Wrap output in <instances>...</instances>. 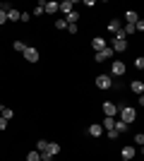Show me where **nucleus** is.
Here are the masks:
<instances>
[{
    "label": "nucleus",
    "instance_id": "obj_1",
    "mask_svg": "<svg viewBox=\"0 0 144 161\" xmlns=\"http://www.w3.org/2000/svg\"><path fill=\"white\" fill-rule=\"evenodd\" d=\"M135 118H137V111H135L132 106H123V108H120V120H123V123H127V125H130Z\"/></svg>",
    "mask_w": 144,
    "mask_h": 161
},
{
    "label": "nucleus",
    "instance_id": "obj_2",
    "mask_svg": "<svg viewBox=\"0 0 144 161\" xmlns=\"http://www.w3.org/2000/svg\"><path fill=\"white\" fill-rule=\"evenodd\" d=\"M22 53H24V60H27V63H36V60H39V51H36L34 46H27Z\"/></svg>",
    "mask_w": 144,
    "mask_h": 161
},
{
    "label": "nucleus",
    "instance_id": "obj_3",
    "mask_svg": "<svg viewBox=\"0 0 144 161\" xmlns=\"http://www.w3.org/2000/svg\"><path fill=\"white\" fill-rule=\"evenodd\" d=\"M96 87H99V89H110V87H113L110 75H99V77H96Z\"/></svg>",
    "mask_w": 144,
    "mask_h": 161
},
{
    "label": "nucleus",
    "instance_id": "obj_4",
    "mask_svg": "<svg viewBox=\"0 0 144 161\" xmlns=\"http://www.w3.org/2000/svg\"><path fill=\"white\" fill-rule=\"evenodd\" d=\"M103 113H106V118H115L118 106L113 103V101H103Z\"/></svg>",
    "mask_w": 144,
    "mask_h": 161
},
{
    "label": "nucleus",
    "instance_id": "obj_5",
    "mask_svg": "<svg viewBox=\"0 0 144 161\" xmlns=\"http://www.w3.org/2000/svg\"><path fill=\"white\" fill-rule=\"evenodd\" d=\"M110 58H113V48H110V46L101 48V51L96 53V63H101V60H110Z\"/></svg>",
    "mask_w": 144,
    "mask_h": 161
},
{
    "label": "nucleus",
    "instance_id": "obj_6",
    "mask_svg": "<svg viewBox=\"0 0 144 161\" xmlns=\"http://www.w3.org/2000/svg\"><path fill=\"white\" fill-rule=\"evenodd\" d=\"M110 48H113V53H115V51H118V53L127 51V39H113V46H110Z\"/></svg>",
    "mask_w": 144,
    "mask_h": 161
},
{
    "label": "nucleus",
    "instance_id": "obj_7",
    "mask_svg": "<svg viewBox=\"0 0 144 161\" xmlns=\"http://www.w3.org/2000/svg\"><path fill=\"white\" fill-rule=\"evenodd\" d=\"M110 75H115V77H123V75H125V63L115 60L113 65H110Z\"/></svg>",
    "mask_w": 144,
    "mask_h": 161
},
{
    "label": "nucleus",
    "instance_id": "obj_8",
    "mask_svg": "<svg viewBox=\"0 0 144 161\" xmlns=\"http://www.w3.org/2000/svg\"><path fill=\"white\" fill-rule=\"evenodd\" d=\"M103 132H106V130L101 128V123H94V125H89V135H91V137H101Z\"/></svg>",
    "mask_w": 144,
    "mask_h": 161
},
{
    "label": "nucleus",
    "instance_id": "obj_9",
    "mask_svg": "<svg viewBox=\"0 0 144 161\" xmlns=\"http://www.w3.org/2000/svg\"><path fill=\"white\" fill-rule=\"evenodd\" d=\"M72 7H75V3H72V0H65V3H58V10H62V14L72 12Z\"/></svg>",
    "mask_w": 144,
    "mask_h": 161
},
{
    "label": "nucleus",
    "instance_id": "obj_10",
    "mask_svg": "<svg viewBox=\"0 0 144 161\" xmlns=\"http://www.w3.org/2000/svg\"><path fill=\"white\" fill-rule=\"evenodd\" d=\"M46 154H51V156L60 154V144H55V142H48V147H46Z\"/></svg>",
    "mask_w": 144,
    "mask_h": 161
},
{
    "label": "nucleus",
    "instance_id": "obj_11",
    "mask_svg": "<svg viewBox=\"0 0 144 161\" xmlns=\"http://www.w3.org/2000/svg\"><path fill=\"white\" fill-rule=\"evenodd\" d=\"M91 46H94V51H96V53H99L101 48H106V41H103L101 36H96V39H91Z\"/></svg>",
    "mask_w": 144,
    "mask_h": 161
},
{
    "label": "nucleus",
    "instance_id": "obj_12",
    "mask_svg": "<svg viewBox=\"0 0 144 161\" xmlns=\"http://www.w3.org/2000/svg\"><path fill=\"white\" fill-rule=\"evenodd\" d=\"M123 159L125 161H132V159H135V147H123Z\"/></svg>",
    "mask_w": 144,
    "mask_h": 161
},
{
    "label": "nucleus",
    "instance_id": "obj_13",
    "mask_svg": "<svg viewBox=\"0 0 144 161\" xmlns=\"http://www.w3.org/2000/svg\"><path fill=\"white\" fill-rule=\"evenodd\" d=\"M12 115H14V111H12V108H7V106H0V118H5V120H10Z\"/></svg>",
    "mask_w": 144,
    "mask_h": 161
},
{
    "label": "nucleus",
    "instance_id": "obj_14",
    "mask_svg": "<svg viewBox=\"0 0 144 161\" xmlns=\"http://www.w3.org/2000/svg\"><path fill=\"white\" fill-rule=\"evenodd\" d=\"M5 14H7V22H19V14H22V12H17V10H12V7H10Z\"/></svg>",
    "mask_w": 144,
    "mask_h": 161
},
{
    "label": "nucleus",
    "instance_id": "obj_15",
    "mask_svg": "<svg viewBox=\"0 0 144 161\" xmlns=\"http://www.w3.org/2000/svg\"><path fill=\"white\" fill-rule=\"evenodd\" d=\"M65 22H67V24H77V22H79V14H77L75 10H72V12H67V14H65Z\"/></svg>",
    "mask_w": 144,
    "mask_h": 161
},
{
    "label": "nucleus",
    "instance_id": "obj_16",
    "mask_svg": "<svg viewBox=\"0 0 144 161\" xmlns=\"http://www.w3.org/2000/svg\"><path fill=\"white\" fill-rule=\"evenodd\" d=\"M127 128H130V125H127V123H123V120H115V125H113V130H115L118 135H120V132H125Z\"/></svg>",
    "mask_w": 144,
    "mask_h": 161
},
{
    "label": "nucleus",
    "instance_id": "obj_17",
    "mask_svg": "<svg viewBox=\"0 0 144 161\" xmlns=\"http://www.w3.org/2000/svg\"><path fill=\"white\" fill-rule=\"evenodd\" d=\"M43 12H48V14L58 12V3H46V5H43Z\"/></svg>",
    "mask_w": 144,
    "mask_h": 161
},
{
    "label": "nucleus",
    "instance_id": "obj_18",
    "mask_svg": "<svg viewBox=\"0 0 144 161\" xmlns=\"http://www.w3.org/2000/svg\"><path fill=\"white\" fill-rule=\"evenodd\" d=\"M113 125H115V118H103V123H101L103 130H113Z\"/></svg>",
    "mask_w": 144,
    "mask_h": 161
},
{
    "label": "nucleus",
    "instance_id": "obj_19",
    "mask_svg": "<svg viewBox=\"0 0 144 161\" xmlns=\"http://www.w3.org/2000/svg\"><path fill=\"white\" fill-rule=\"evenodd\" d=\"M108 31L118 34V31H120V22H118V19H110V22H108Z\"/></svg>",
    "mask_w": 144,
    "mask_h": 161
},
{
    "label": "nucleus",
    "instance_id": "obj_20",
    "mask_svg": "<svg viewBox=\"0 0 144 161\" xmlns=\"http://www.w3.org/2000/svg\"><path fill=\"white\" fill-rule=\"evenodd\" d=\"M137 19H139L137 12H127L125 14V22H127V24H137Z\"/></svg>",
    "mask_w": 144,
    "mask_h": 161
},
{
    "label": "nucleus",
    "instance_id": "obj_21",
    "mask_svg": "<svg viewBox=\"0 0 144 161\" xmlns=\"http://www.w3.org/2000/svg\"><path fill=\"white\" fill-rule=\"evenodd\" d=\"M132 92H135V94H139V96H142V92H144V84H142V82H132Z\"/></svg>",
    "mask_w": 144,
    "mask_h": 161
},
{
    "label": "nucleus",
    "instance_id": "obj_22",
    "mask_svg": "<svg viewBox=\"0 0 144 161\" xmlns=\"http://www.w3.org/2000/svg\"><path fill=\"white\" fill-rule=\"evenodd\" d=\"M27 161H41V154H39V152H29V154H27Z\"/></svg>",
    "mask_w": 144,
    "mask_h": 161
},
{
    "label": "nucleus",
    "instance_id": "obj_23",
    "mask_svg": "<svg viewBox=\"0 0 144 161\" xmlns=\"http://www.w3.org/2000/svg\"><path fill=\"white\" fill-rule=\"evenodd\" d=\"M12 48H14V51H19V53H22V51L27 48V43H24V41H14V43H12Z\"/></svg>",
    "mask_w": 144,
    "mask_h": 161
},
{
    "label": "nucleus",
    "instance_id": "obj_24",
    "mask_svg": "<svg viewBox=\"0 0 144 161\" xmlns=\"http://www.w3.org/2000/svg\"><path fill=\"white\" fill-rule=\"evenodd\" d=\"M46 147H48V142H46V140H39V144H36V152L41 154V152H46Z\"/></svg>",
    "mask_w": 144,
    "mask_h": 161
},
{
    "label": "nucleus",
    "instance_id": "obj_25",
    "mask_svg": "<svg viewBox=\"0 0 144 161\" xmlns=\"http://www.w3.org/2000/svg\"><path fill=\"white\" fill-rule=\"evenodd\" d=\"M43 5H46V3H39V7H34V12H31V14H34V17H41V14H43Z\"/></svg>",
    "mask_w": 144,
    "mask_h": 161
},
{
    "label": "nucleus",
    "instance_id": "obj_26",
    "mask_svg": "<svg viewBox=\"0 0 144 161\" xmlns=\"http://www.w3.org/2000/svg\"><path fill=\"white\" fill-rule=\"evenodd\" d=\"M55 29H60V31H62V29H67V22H65V19H58V22H55Z\"/></svg>",
    "mask_w": 144,
    "mask_h": 161
},
{
    "label": "nucleus",
    "instance_id": "obj_27",
    "mask_svg": "<svg viewBox=\"0 0 144 161\" xmlns=\"http://www.w3.org/2000/svg\"><path fill=\"white\" fill-rule=\"evenodd\" d=\"M135 67H137V70H142V67H144V58H142V55H137V60H135Z\"/></svg>",
    "mask_w": 144,
    "mask_h": 161
},
{
    "label": "nucleus",
    "instance_id": "obj_28",
    "mask_svg": "<svg viewBox=\"0 0 144 161\" xmlns=\"http://www.w3.org/2000/svg\"><path fill=\"white\" fill-rule=\"evenodd\" d=\"M135 142H137L139 147H142V144H144V135H142V132H137V135H135Z\"/></svg>",
    "mask_w": 144,
    "mask_h": 161
},
{
    "label": "nucleus",
    "instance_id": "obj_29",
    "mask_svg": "<svg viewBox=\"0 0 144 161\" xmlns=\"http://www.w3.org/2000/svg\"><path fill=\"white\" fill-rule=\"evenodd\" d=\"M29 17H31L29 12H22V14H19V22H24V24H27V22H29Z\"/></svg>",
    "mask_w": 144,
    "mask_h": 161
},
{
    "label": "nucleus",
    "instance_id": "obj_30",
    "mask_svg": "<svg viewBox=\"0 0 144 161\" xmlns=\"http://www.w3.org/2000/svg\"><path fill=\"white\" fill-rule=\"evenodd\" d=\"M135 31H144V22L137 19V24H135Z\"/></svg>",
    "mask_w": 144,
    "mask_h": 161
},
{
    "label": "nucleus",
    "instance_id": "obj_31",
    "mask_svg": "<svg viewBox=\"0 0 144 161\" xmlns=\"http://www.w3.org/2000/svg\"><path fill=\"white\" fill-rule=\"evenodd\" d=\"M67 31L70 34H77V31H79V27H77V24H67Z\"/></svg>",
    "mask_w": 144,
    "mask_h": 161
},
{
    "label": "nucleus",
    "instance_id": "obj_32",
    "mask_svg": "<svg viewBox=\"0 0 144 161\" xmlns=\"http://www.w3.org/2000/svg\"><path fill=\"white\" fill-rule=\"evenodd\" d=\"M7 22V14H5V10H0V24H5Z\"/></svg>",
    "mask_w": 144,
    "mask_h": 161
},
{
    "label": "nucleus",
    "instance_id": "obj_33",
    "mask_svg": "<svg viewBox=\"0 0 144 161\" xmlns=\"http://www.w3.org/2000/svg\"><path fill=\"white\" fill-rule=\"evenodd\" d=\"M7 128V120H5V118H0V130H5Z\"/></svg>",
    "mask_w": 144,
    "mask_h": 161
},
{
    "label": "nucleus",
    "instance_id": "obj_34",
    "mask_svg": "<svg viewBox=\"0 0 144 161\" xmlns=\"http://www.w3.org/2000/svg\"><path fill=\"white\" fill-rule=\"evenodd\" d=\"M0 10H3V3H0Z\"/></svg>",
    "mask_w": 144,
    "mask_h": 161
}]
</instances>
